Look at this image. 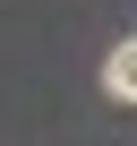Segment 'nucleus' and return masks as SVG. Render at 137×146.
Returning <instances> with one entry per match:
<instances>
[{"mask_svg":"<svg viewBox=\"0 0 137 146\" xmlns=\"http://www.w3.org/2000/svg\"><path fill=\"white\" fill-rule=\"evenodd\" d=\"M103 95H111V103H137V35L111 43V60H103Z\"/></svg>","mask_w":137,"mask_h":146,"instance_id":"nucleus-1","label":"nucleus"}]
</instances>
